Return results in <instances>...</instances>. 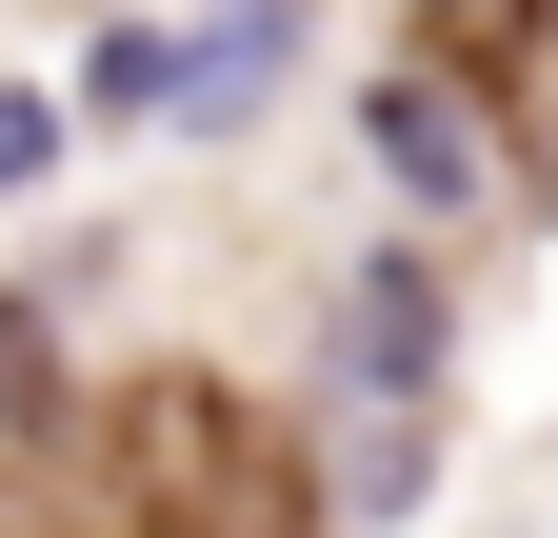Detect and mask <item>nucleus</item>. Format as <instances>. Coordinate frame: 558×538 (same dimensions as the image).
Segmentation results:
<instances>
[{
	"instance_id": "nucleus-1",
	"label": "nucleus",
	"mask_w": 558,
	"mask_h": 538,
	"mask_svg": "<svg viewBox=\"0 0 558 538\" xmlns=\"http://www.w3.org/2000/svg\"><path fill=\"white\" fill-rule=\"evenodd\" d=\"M360 160L418 199V220H478V180H499V160H478V100H459V81H418V60L360 100Z\"/></svg>"
},
{
	"instance_id": "nucleus-2",
	"label": "nucleus",
	"mask_w": 558,
	"mask_h": 538,
	"mask_svg": "<svg viewBox=\"0 0 558 538\" xmlns=\"http://www.w3.org/2000/svg\"><path fill=\"white\" fill-rule=\"evenodd\" d=\"M439 340H459L439 259H360V299H339V379H360V399H439Z\"/></svg>"
},
{
	"instance_id": "nucleus-4",
	"label": "nucleus",
	"mask_w": 558,
	"mask_h": 538,
	"mask_svg": "<svg viewBox=\"0 0 558 538\" xmlns=\"http://www.w3.org/2000/svg\"><path fill=\"white\" fill-rule=\"evenodd\" d=\"M81 120H180V21H120L81 60Z\"/></svg>"
},
{
	"instance_id": "nucleus-5",
	"label": "nucleus",
	"mask_w": 558,
	"mask_h": 538,
	"mask_svg": "<svg viewBox=\"0 0 558 538\" xmlns=\"http://www.w3.org/2000/svg\"><path fill=\"white\" fill-rule=\"evenodd\" d=\"M40 160H60V100H0V199H21Z\"/></svg>"
},
{
	"instance_id": "nucleus-3",
	"label": "nucleus",
	"mask_w": 558,
	"mask_h": 538,
	"mask_svg": "<svg viewBox=\"0 0 558 538\" xmlns=\"http://www.w3.org/2000/svg\"><path fill=\"white\" fill-rule=\"evenodd\" d=\"M300 60V0H220V21H180V140H240V100Z\"/></svg>"
}]
</instances>
